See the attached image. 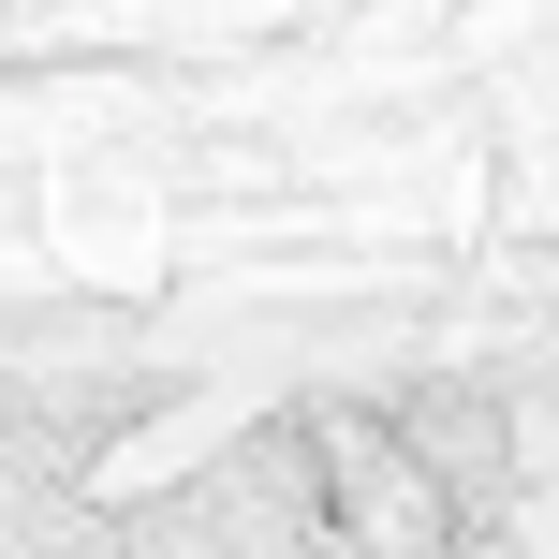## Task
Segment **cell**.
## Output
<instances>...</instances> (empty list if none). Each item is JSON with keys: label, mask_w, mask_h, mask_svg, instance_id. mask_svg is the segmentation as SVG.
<instances>
[{"label": "cell", "mask_w": 559, "mask_h": 559, "mask_svg": "<svg viewBox=\"0 0 559 559\" xmlns=\"http://www.w3.org/2000/svg\"><path fill=\"white\" fill-rule=\"evenodd\" d=\"M59 251L133 295V280H163V206H147L133 177H59Z\"/></svg>", "instance_id": "6da1fadb"}]
</instances>
